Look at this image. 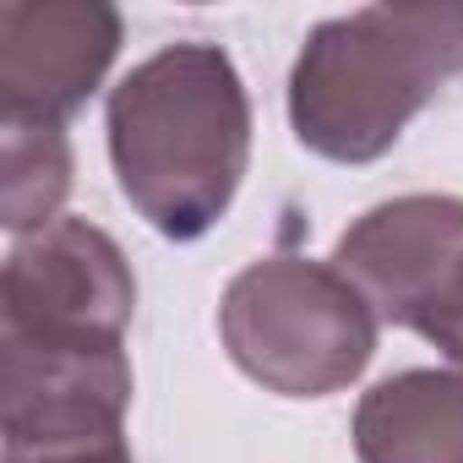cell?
Returning a JSON list of instances; mask_svg holds the SVG:
<instances>
[{
	"instance_id": "cell-1",
	"label": "cell",
	"mask_w": 463,
	"mask_h": 463,
	"mask_svg": "<svg viewBox=\"0 0 463 463\" xmlns=\"http://www.w3.org/2000/svg\"><path fill=\"white\" fill-rule=\"evenodd\" d=\"M120 196L164 241H202L251 169V93L229 50L185 39L109 88L104 109Z\"/></svg>"
},
{
	"instance_id": "cell-2",
	"label": "cell",
	"mask_w": 463,
	"mask_h": 463,
	"mask_svg": "<svg viewBox=\"0 0 463 463\" xmlns=\"http://www.w3.org/2000/svg\"><path fill=\"white\" fill-rule=\"evenodd\" d=\"M463 71V6H365L311 28L289 71L295 142L327 164H376Z\"/></svg>"
},
{
	"instance_id": "cell-3",
	"label": "cell",
	"mask_w": 463,
	"mask_h": 463,
	"mask_svg": "<svg viewBox=\"0 0 463 463\" xmlns=\"http://www.w3.org/2000/svg\"><path fill=\"white\" fill-rule=\"evenodd\" d=\"M382 317L333 268L295 251L257 257L218 295V338L262 392L333 398L365 376Z\"/></svg>"
},
{
	"instance_id": "cell-4",
	"label": "cell",
	"mask_w": 463,
	"mask_h": 463,
	"mask_svg": "<svg viewBox=\"0 0 463 463\" xmlns=\"http://www.w3.org/2000/svg\"><path fill=\"white\" fill-rule=\"evenodd\" d=\"M333 268L392 327L436 344L463 371V196H392L365 207L333 246Z\"/></svg>"
},
{
	"instance_id": "cell-5",
	"label": "cell",
	"mask_w": 463,
	"mask_h": 463,
	"mask_svg": "<svg viewBox=\"0 0 463 463\" xmlns=\"http://www.w3.org/2000/svg\"><path fill=\"white\" fill-rule=\"evenodd\" d=\"M137 279L88 218L23 235L0 273V344H126Z\"/></svg>"
},
{
	"instance_id": "cell-6",
	"label": "cell",
	"mask_w": 463,
	"mask_h": 463,
	"mask_svg": "<svg viewBox=\"0 0 463 463\" xmlns=\"http://www.w3.org/2000/svg\"><path fill=\"white\" fill-rule=\"evenodd\" d=\"M131 387L126 344H0L6 458L120 441Z\"/></svg>"
},
{
	"instance_id": "cell-7",
	"label": "cell",
	"mask_w": 463,
	"mask_h": 463,
	"mask_svg": "<svg viewBox=\"0 0 463 463\" xmlns=\"http://www.w3.org/2000/svg\"><path fill=\"white\" fill-rule=\"evenodd\" d=\"M104 0H0V120L66 126L120 55Z\"/></svg>"
},
{
	"instance_id": "cell-8",
	"label": "cell",
	"mask_w": 463,
	"mask_h": 463,
	"mask_svg": "<svg viewBox=\"0 0 463 463\" xmlns=\"http://www.w3.org/2000/svg\"><path fill=\"white\" fill-rule=\"evenodd\" d=\"M360 463H463V371L414 365L354 403Z\"/></svg>"
},
{
	"instance_id": "cell-9",
	"label": "cell",
	"mask_w": 463,
	"mask_h": 463,
	"mask_svg": "<svg viewBox=\"0 0 463 463\" xmlns=\"http://www.w3.org/2000/svg\"><path fill=\"white\" fill-rule=\"evenodd\" d=\"M6 164H0V202H6V229L39 235L55 218H66V191H71V142L66 126L50 120H0Z\"/></svg>"
},
{
	"instance_id": "cell-10",
	"label": "cell",
	"mask_w": 463,
	"mask_h": 463,
	"mask_svg": "<svg viewBox=\"0 0 463 463\" xmlns=\"http://www.w3.org/2000/svg\"><path fill=\"white\" fill-rule=\"evenodd\" d=\"M6 463H137V458L120 436V441H93V447H66V452H23Z\"/></svg>"
}]
</instances>
